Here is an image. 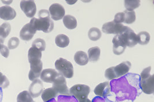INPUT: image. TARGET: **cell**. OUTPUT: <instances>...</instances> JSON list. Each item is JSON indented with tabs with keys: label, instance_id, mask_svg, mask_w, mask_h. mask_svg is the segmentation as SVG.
Here are the masks:
<instances>
[{
	"label": "cell",
	"instance_id": "obj_3",
	"mask_svg": "<svg viewBox=\"0 0 154 102\" xmlns=\"http://www.w3.org/2000/svg\"><path fill=\"white\" fill-rule=\"evenodd\" d=\"M55 69L60 75L67 78H71L74 75V68L72 63L67 60L60 58L55 62Z\"/></svg>",
	"mask_w": 154,
	"mask_h": 102
},
{
	"label": "cell",
	"instance_id": "obj_30",
	"mask_svg": "<svg viewBox=\"0 0 154 102\" xmlns=\"http://www.w3.org/2000/svg\"><path fill=\"white\" fill-rule=\"evenodd\" d=\"M32 47L38 49L40 51H44L46 48V42L44 39L38 38L36 39L32 44Z\"/></svg>",
	"mask_w": 154,
	"mask_h": 102
},
{
	"label": "cell",
	"instance_id": "obj_33",
	"mask_svg": "<svg viewBox=\"0 0 154 102\" xmlns=\"http://www.w3.org/2000/svg\"><path fill=\"white\" fill-rule=\"evenodd\" d=\"M10 85L9 81L5 75L0 72V87L2 89H6Z\"/></svg>",
	"mask_w": 154,
	"mask_h": 102
},
{
	"label": "cell",
	"instance_id": "obj_18",
	"mask_svg": "<svg viewBox=\"0 0 154 102\" xmlns=\"http://www.w3.org/2000/svg\"><path fill=\"white\" fill-rule=\"evenodd\" d=\"M74 61L77 64L84 66L88 63V56L83 51H78L74 55Z\"/></svg>",
	"mask_w": 154,
	"mask_h": 102
},
{
	"label": "cell",
	"instance_id": "obj_27",
	"mask_svg": "<svg viewBox=\"0 0 154 102\" xmlns=\"http://www.w3.org/2000/svg\"><path fill=\"white\" fill-rule=\"evenodd\" d=\"M140 1L139 0H125V6L126 9V10L134 11V9H137L140 5Z\"/></svg>",
	"mask_w": 154,
	"mask_h": 102
},
{
	"label": "cell",
	"instance_id": "obj_14",
	"mask_svg": "<svg viewBox=\"0 0 154 102\" xmlns=\"http://www.w3.org/2000/svg\"><path fill=\"white\" fill-rule=\"evenodd\" d=\"M35 33L36 30L29 23L22 27L20 33V37L22 40L29 41L33 38Z\"/></svg>",
	"mask_w": 154,
	"mask_h": 102
},
{
	"label": "cell",
	"instance_id": "obj_7",
	"mask_svg": "<svg viewBox=\"0 0 154 102\" xmlns=\"http://www.w3.org/2000/svg\"><path fill=\"white\" fill-rule=\"evenodd\" d=\"M120 34L126 47L132 48L138 44L137 35L131 28L127 27L126 29Z\"/></svg>",
	"mask_w": 154,
	"mask_h": 102
},
{
	"label": "cell",
	"instance_id": "obj_37",
	"mask_svg": "<svg viewBox=\"0 0 154 102\" xmlns=\"http://www.w3.org/2000/svg\"><path fill=\"white\" fill-rule=\"evenodd\" d=\"M2 98H3V92H2V89L0 87V102H2Z\"/></svg>",
	"mask_w": 154,
	"mask_h": 102
},
{
	"label": "cell",
	"instance_id": "obj_25",
	"mask_svg": "<svg viewBox=\"0 0 154 102\" xmlns=\"http://www.w3.org/2000/svg\"><path fill=\"white\" fill-rule=\"evenodd\" d=\"M138 43L140 45H146L150 40V35L148 32L142 31L137 35Z\"/></svg>",
	"mask_w": 154,
	"mask_h": 102
},
{
	"label": "cell",
	"instance_id": "obj_10",
	"mask_svg": "<svg viewBox=\"0 0 154 102\" xmlns=\"http://www.w3.org/2000/svg\"><path fill=\"white\" fill-rule=\"evenodd\" d=\"M50 16L54 21H59L63 18L65 15L64 7L59 4H53L50 6Z\"/></svg>",
	"mask_w": 154,
	"mask_h": 102
},
{
	"label": "cell",
	"instance_id": "obj_15",
	"mask_svg": "<svg viewBox=\"0 0 154 102\" xmlns=\"http://www.w3.org/2000/svg\"><path fill=\"white\" fill-rule=\"evenodd\" d=\"M15 10L9 6L0 7V18L5 21L13 20L16 16Z\"/></svg>",
	"mask_w": 154,
	"mask_h": 102
},
{
	"label": "cell",
	"instance_id": "obj_19",
	"mask_svg": "<svg viewBox=\"0 0 154 102\" xmlns=\"http://www.w3.org/2000/svg\"><path fill=\"white\" fill-rule=\"evenodd\" d=\"M11 31V26L9 23H4L0 26V42L3 44Z\"/></svg>",
	"mask_w": 154,
	"mask_h": 102
},
{
	"label": "cell",
	"instance_id": "obj_6",
	"mask_svg": "<svg viewBox=\"0 0 154 102\" xmlns=\"http://www.w3.org/2000/svg\"><path fill=\"white\" fill-rule=\"evenodd\" d=\"M127 26H123L122 23H116L114 21L110 22L103 24L102 30L107 34H119L123 32Z\"/></svg>",
	"mask_w": 154,
	"mask_h": 102
},
{
	"label": "cell",
	"instance_id": "obj_11",
	"mask_svg": "<svg viewBox=\"0 0 154 102\" xmlns=\"http://www.w3.org/2000/svg\"><path fill=\"white\" fill-rule=\"evenodd\" d=\"M113 52L116 55H121L123 54L126 48V45L123 42L121 35H116L112 39Z\"/></svg>",
	"mask_w": 154,
	"mask_h": 102
},
{
	"label": "cell",
	"instance_id": "obj_32",
	"mask_svg": "<svg viewBox=\"0 0 154 102\" xmlns=\"http://www.w3.org/2000/svg\"><path fill=\"white\" fill-rule=\"evenodd\" d=\"M105 77L109 80H112L116 78V73L114 70V67H110L105 71Z\"/></svg>",
	"mask_w": 154,
	"mask_h": 102
},
{
	"label": "cell",
	"instance_id": "obj_35",
	"mask_svg": "<svg viewBox=\"0 0 154 102\" xmlns=\"http://www.w3.org/2000/svg\"><path fill=\"white\" fill-rule=\"evenodd\" d=\"M39 18H44L50 17L49 11L45 9H42L39 10L38 13Z\"/></svg>",
	"mask_w": 154,
	"mask_h": 102
},
{
	"label": "cell",
	"instance_id": "obj_34",
	"mask_svg": "<svg viewBox=\"0 0 154 102\" xmlns=\"http://www.w3.org/2000/svg\"><path fill=\"white\" fill-rule=\"evenodd\" d=\"M116 23H122L125 22V13L124 12H121L116 14L114 18V20L113 21Z\"/></svg>",
	"mask_w": 154,
	"mask_h": 102
},
{
	"label": "cell",
	"instance_id": "obj_13",
	"mask_svg": "<svg viewBox=\"0 0 154 102\" xmlns=\"http://www.w3.org/2000/svg\"><path fill=\"white\" fill-rule=\"evenodd\" d=\"M60 75L56 70L53 69H45L42 70L40 77L41 80L46 83H53L56 78Z\"/></svg>",
	"mask_w": 154,
	"mask_h": 102
},
{
	"label": "cell",
	"instance_id": "obj_38",
	"mask_svg": "<svg viewBox=\"0 0 154 102\" xmlns=\"http://www.w3.org/2000/svg\"><path fill=\"white\" fill-rule=\"evenodd\" d=\"M93 102L91 101H90V99H88V98H87V99H85V100H83L82 101H81V102Z\"/></svg>",
	"mask_w": 154,
	"mask_h": 102
},
{
	"label": "cell",
	"instance_id": "obj_2",
	"mask_svg": "<svg viewBox=\"0 0 154 102\" xmlns=\"http://www.w3.org/2000/svg\"><path fill=\"white\" fill-rule=\"evenodd\" d=\"M30 24L37 31H42L45 33L51 32L54 27V22L50 17L44 18H33Z\"/></svg>",
	"mask_w": 154,
	"mask_h": 102
},
{
	"label": "cell",
	"instance_id": "obj_28",
	"mask_svg": "<svg viewBox=\"0 0 154 102\" xmlns=\"http://www.w3.org/2000/svg\"><path fill=\"white\" fill-rule=\"evenodd\" d=\"M42 57V52L38 49L34 47L30 48L28 52V60L41 59Z\"/></svg>",
	"mask_w": 154,
	"mask_h": 102
},
{
	"label": "cell",
	"instance_id": "obj_36",
	"mask_svg": "<svg viewBox=\"0 0 154 102\" xmlns=\"http://www.w3.org/2000/svg\"><path fill=\"white\" fill-rule=\"evenodd\" d=\"M0 53L2 56H4L5 58H8L9 55V49L5 45H3V47L1 50Z\"/></svg>",
	"mask_w": 154,
	"mask_h": 102
},
{
	"label": "cell",
	"instance_id": "obj_23",
	"mask_svg": "<svg viewBox=\"0 0 154 102\" xmlns=\"http://www.w3.org/2000/svg\"><path fill=\"white\" fill-rule=\"evenodd\" d=\"M56 45L60 48H65L70 43V39L64 34H60L56 36L55 39Z\"/></svg>",
	"mask_w": 154,
	"mask_h": 102
},
{
	"label": "cell",
	"instance_id": "obj_22",
	"mask_svg": "<svg viewBox=\"0 0 154 102\" xmlns=\"http://www.w3.org/2000/svg\"><path fill=\"white\" fill-rule=\"evenodd\" d=\"M100 54V49L98 47H94L88 49V59L90 62L95 63L98 61Z\"/></svg>",
	"mask_w": 154,
	"mask_h": 102
},
{
	"label": "cell",
	"instance_id": "obj_17",
	"mask_svg": "<svg viewBox=\"0 0 154 102\" xmlns=\"http://www.w3.org/2000/svg\"><path fill=\"white\" fill-rule=\"evenodd\" d=\"M131 66V64L130 61H125L120 64L116 65V66H113L116 78L123 75H126L127 73H128Z\"/></svg>",
	"mask_w": 154,
	"mask_h": 102
},
{
	"label": "cell",
	"instance_id": "obj_1",
	"mask_svg": "<svg viewBox=\"0 0 154 102\" xmlns=\"http://www.w3.org/2000/svg\"><path fill=\"white\" fill-rule=\"evenodd\" d=\"M151 67L143 69L140 74V85L142 92L146 94H152L154 92V75L150 74Z\"/></svg>",
	"mask_w": 154,
	"mask_h": 102
},
{
	"label": "cell",
	"instance_id": "obj_9",
	"mask_svg": "<svg viewBox=\"0 0 154 102\" xmlns=\"http://www.w3.org/2000/svg\"><path fill=\"white\" fill-rule=\"evenodd\" d=\"M20 7L28 18H33L36 13L37 7L34 1H21Z\"/></svg>",
	"mask_w": 154,
	"mask_h": 102
},
{
	"label": "cell",
	"instance_id": "obj_8",
	"mask_svg": "<svg viewBox=\"0 0 154 102\" xmlns=\"http://www.w3.org/2000/svg\"><path fill=\"white\" fill-rule=\"evenodd\" d=\"M53 88L58 94L62 95L70 96L69 90L67 86L66 80L64 77L60 75L53 83Z\"/></svg>",
	"mask_w": 154,
	"mask_h": 102
},
{
	"label": "cell",
	"instance_id": "obj_29",
	"mask_svg": "<svg viewBox=\"0 0 154 102\" xmlns=\"http://www.w3.org/2000/svg\"><path fill=\"white\" fill-rule=\"evenodd\" d=\"M125 13V22L124 23L127 24H132L136 20V14L134 11H124Z\"/></svg>",
	"mask_w": 154,
	"mask_h": 102
},
{
	"label": "cell",
	"instance_id": "obj_16",
	"mask_svg": "<svg viewBox=\"0 0 154 102\" xmlns=\"http://www.w3.org/2000/svg\"><path fill=\"white\" fill-rule=\"evenodd\" d=\"M94 94L100 97H106L109 95L111 92V87L109 82H105L99 84L94 89Z\"/></svg>",
	"mask_w": 154,
	"mask_h": 102
},
{
	"label": "cell",
	"instance_id": "obj_5",
	"mask_svg": "<svg viewBox=\"0 0 154 102\" xmlns=\"http://www.w3.org/2000/svg\"><path fill=\"white\" fill-rule=\"evenodd\" d=\"M30 64V70L29 73V78L30 81H34L40 77L42 71L43 63L41 59L29 60Z\"/></svg>",
	"mask_w": 154,
	"mask_h": 102
},
{
	"label": "cell",
	"instance_id": "obj_39",
	"mask_svg": "<svg viewBox=\"0 0 154 102\" xmlns=\"http://www.w3.org/2000/svg\"><path fill=\"white\" fill-rule=\"evenodd\" d=\"M3 44H2V43L0 42V52H1V49L2 48V47H3Z\"/></svg>",
	"mask_w": 154,
	"mask_h": 102
},
{
	"label": "cell",
	"instance_id": "obj_26",
	"mask_svg": "<svg viewBox=\"0 0 154 102\" xmlns=\"http://www.w3.org/2000/svg\"><path fill=\"white\" fill-rule=\"evenodd\" d=\"M17 102H34V101L28 91H23L18 95Z\"/></svg>",
	"mask_w": 154,
	"mask_h": 102
},
{
	"label": "cell",
	"instance_id": "obj_4",
	"mask_svg": "<svg viewBox=\"0 0 154 102\" xmlns=\"http://www.w3.org/2000/svg\"><path fill=\"white\" fill-rule=\"evenodd\" d=\"M69 92L70 95L75 97L79 102L88 98L90 88L86 85L78 84L72 86L69 90Z\"/></svg>",
	"mask_w": 154,
	"mask_h": 102
},
{
	"label": "cell",
	"instance_id": "obj_21",
	"mask_svg": "<svg viewBox=\"0 0 154 102\" xmlns=\"http://www.w3.org/2000/svg\"><path fill=\"white\" fill-rule=\"evenodd\" d=\"M63 23L65 26L69 30H73L77 26L76 18L71 15L65 16L63 18Z\"/></svg>",
	"mask_w": 154,
	"mask_h": 102
},
{
	"label": "cell",
	"instance_id": "obj_20",
	"mask_svg": "<svg viewBox=\"0 0 154 102\" xmlns=\"http://www.w3.org/2000/svg\"><path fill=\"white\" fill-rule=\"evenodd\" d=\"M58 95V92L53 88H48L43 91L41 98L44 102H48L55 98Z\"/></svg>",
	"mask_w": 154,
	"mask_h": 102
},
{
	"label": "cell",
	"instance_id": "obj_12",
	"mask_svg": "<svg viewBox=\"0 0 154 102\" xmlns=\"http://www.w3.org/2000/svg\"><path fill=\"white\" fill-rule=\"evenodd\" d=\"M44 85L42 81L36 79L31 83L29 88V92L33 98H35L41 95L43 92Z\"/></svg>",
	"mask_w": 154,
	"mask_h": 102
},
{
	"label": "cell",
	"instance_id": "obj_24",
	"mask_svg": "<svg viewBox=\"0 0 154 102\" xmlns=\"http://www.w3.org/2000/svg\"><path fill=\"white\" fill-rule=\"evenodd\" d=\"M88 36L90 40L92 41H97L101 38L102 33L98 28L93 27L88 31Z\"/></svg>",
	"mask_w": 154,
	"mask_h": 102
},
{
	"label": "cell",
	"instance_id": "obj_31",
	"mask_svg": "<svg viewBox=\"0 0 154 102\" xmlns=\"http://www.w3.org/2000/svg\"><path fill=\"white\" fill-rule=\"evenodd\" d=\"M20 44V40L17 37H12L11 38L8 43V46L9 49H14Z\"/></svg>",
	"mask_w": 154,
	"mask_h": 102
}]
</instances>
